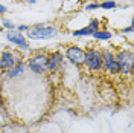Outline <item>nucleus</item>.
Instances as JSON below:
<instances>
[{
  "instance_id": "nucleus-1",
  "label": "nucleus",
  "mask_w": 134,
  "mask_h": 133,
  "mask_svg": "<svg viewBox=\"0 0 134 133\" xmlns=\"http://www.w3.org/2000/svg\"><path fill=\"white\" fill-rule=\"evenodd\" d=\"M57 35H58V29L55 26H35L27 34V37L34 40H50L55 38Z\"/></svg>"
},
{
  "instance_id": "nucleus-2",
  "label": "nucleus",
  "mask_w": 134,
  "mask_h": 133,
  "mask_svg": "<svg viewBox=\"0 0 134 133\" xmlns=\"http://www.w3.org/2000/svg\"><path fill=\"white\" fill-rule=\"evenodd\" d=\"M117 66H119V72H124V74H130L134 64V55L133 52L130 50H122L117 54V57H114Z\"/></svg>"
},
{
  "instance_id": "nucleus-3",
  "label": "nucleus",
  "mask_w": 134,
  "mask_h": 133,
  "mask_svg": "<svg viewBox=\"0 0 134 133\" xmlns=\"http://www.w3.org/2000/svg\"><path fill=\"white\" fill-rule=\"evenodd\" d=\"M84 63L90 67L92 70H99L100 67H102V52H99V50H96V49L87 50Z\"/></svg>"
},
{
  "instance_id": "nucleus-4",
  "label": "nucleus",
  "mask_w": 134,
  "mask_h": 133,
  "mask_svg": "<svg viewBox=\"0 0 134 133\" xmlns=\"http://www.w3.org/2000/svg\"><path fill=\"white\" fill-rule=\"evenodd\" d=\"M29 67L32 69V72H35V74H41V72H44V70L47 69V55L40 54V55L32 57L31 61H29Z\"/></svg>"
},
{
  "instance_id": "nucleus-5",
  "label": "nucleus",
  "mask_w": 134,
  "mask_h": 133,
  "mask_svg": "<svg viewBox=\"0 0 134 133\" xmlns=\"http://www.w3.org/2000/svg\"><path fill=\"white\" fill-rule=\"evenodd\" d=\"M66 57L70 63L73 64H82L84 63V58H85V52H84L81 48H76V46H72L66 50Z\"/></svg>"
},
{
  "instance_id": "nucleus-6",
  "label": "nucleus",
  "mask_w": 134,
  "mask_h": 133,
  "mask_svg": "<svg viewBox=\"0 0 134 133\" xmlns=\"http://www.w3.org/2000/svg\"><path fill=\"white\" fill-rule=\"evenodd\" d=\"M6 38H8L11 43L20 46V49H23V50H27V48H29V46H27V42H26V38H25V35H23L21 32H18V31H15V29L8 31Z\"/></svg>"
},
{
  "instance_id": "nucleus-7",
  "label": "nucleus",
  "mask_w": 134,
  "mask_h": 133,
  "mask_svg": "<svg viewBox=\"0 0 134 133\" xmlns=\"http://www.w3.org/2000/svg\"><path fill=\"white\" fill-rule=\"evenodd\" d=\"M102 64H105V69L108 72H113V74H117L119 72V66H117L116 60H114L113 54L110 50H104L102 52Z\"/></svg>"
},
{
  "instance_id": "nucleus-8",
  "label": "nucleus",
  "mask_w": 134,
  "mask_h": 133,
  "mask_svg": "<svg viewBox=\"0 0 134 133\" xmlns=\"http://www.w3.org/2000/svg\"><path fill=\"white\" fill-rule=\"evenodd\" d=\"M17 64V57L12 52H3L0 57V67L2 69H12Z\"/></svg>"
},
{
  "instance_id": "nucleus-9",
  "label": "nucleus",
  "mask_w": 134,
  "mask_h": 133,
  "mask_svg": "<svg viewBox=\"0 0 134 133\" xmlns=\"http://www.w3.org/2000/svg\"><path fill=\"white\" fill-rule=\"evenodd\" d=\"M63 61V54L61 52H53L50 54V57H47V69L49 70H55L58 69L59 64Z\"/></svg>"
},
{
  "instance_id": "nucleus-10",
  "label": "nucleus",
  "mask_w": 134,
  "mask_h": 133,
  "mask_svg": "<svg viewBox=\"0 0 134 133\" xmlns=\"http://www.w3.org/2000/svg\"><path fill=\"white\" fill-rule=\"evenodd\" d=\"M25 70V64L23 63H20V64H17V66H14L11 70H9V74H8V76L9 78H14V76H18V75L21 74Z\"/></svg>"
},
{
  "instance_id": "nucleus-11",
  "label": "nucleus",
  "mask_w": 134,
  "mask_h": 133,
  "mask_svg": "<svg viewBox=\"0 0 134 133\" xmlns=\"http://www.w3.org/2000/svg\"><path fill=\"white\" fill-rule=\"evenodd\" d=\"M93 37L98 38V40H110L111 32H108V31H96V32H93Z\"/></svg>"
},
{
  "instance_id": "nucleus-12",
  "label": "nucleus",
  "mask_w": 134,
  "mask_h": 133,
  "mask_svg": "<svg viewBox=\"0 0 134 133\" xmlns=\"http://www.w3.org/2000/svg\"><path fill=\"white\" fill-rule=\"evenodd\" d=\"M94 31H92L88 26L87 28H82V29H79V31H73V35L75 37H84V35H93Z\"/></svg>"
},
{
  "instance_id": "nucleus-13",
  "label": "nucleus",
  "mask_w": 134,
  "mask_h": 133,
  "mask_svg": "<svg viewBox=\"0 0 134 133\" xmlns=\"http://www.w3.org/2000/svg\"><path fill=\"white\" fill-rule=\"evenodd\" d=\"M100 6H102L104 9H111V8L116 6V2H113V0H107V2H104Z\"/></svg>"
},
{
  "instance_id": "nucleus-14",
  "label": "nucleus",
  "mask_w": 134,
  "mask_h": 133,
  "mask_svg": "<svg viewBox=\"0 0 134 133\" xmlns=\"http://www.w3.org/2000/svg\"><path fill=\"white\" fill-rule=\"evenodd\" d=\"M88 28H90L92 31H94V32H96V31H98V28H99V20H96V18H94V20H92V22H90V25H88Z\"/></svg>"
},
{
  "instance_id": "nucleus-15",
  "label": "nucleus",
  "mask_w": 134,
  "mask_h": 133,
  "mask_svg": "<svg viewBox=\"0 0 134 133\" xmlns=\"http://www.w3.org/2000/svg\"><path fill=\"white\" fill-rule=\"evenodd\" d=\"M3 26H5L8 31H11V29H15V25H14L12 22H9V20H3Z\"/></svg>"
},
{
  "instance_id": "nucleus-16",
  "label": "nucleus",
  "mask_w": 134,
  "mask_h": 133,
  "mask_svg": "<svg viewBox=\"0 0 134 133\" xmlns=\"http://www.w3.org/2000/svg\"><path fill=\"white\" fill-rule=\"evenodd\" d=\"M99 8V5L98 3H92V5H87V11H90V9H98Z\"/></svg>"
},
{
  "instance_id": "nucleus-17",
  "label": "nucleus",
  "mask_w": 134,
  "mask_h": 133,
  "mask_svg": "<svg viewBox=\"0 0 134 133\" xmlns=\"http://www.w3.org/2000/svg\"><path fill=\"white\" fill-rule=\"evenodd\" d=\"M17 29H18V32H23V31H27V26H26V25H21V26H18Z\"/></svg>"
},
{
  "instance_id": "nucleus-18",
  "label": "nucleus",
  "mask_w": 134,
  "mask_h": 133,
  "mask_svg": "<svg viewBox=\"0 0 134 133\" xmlns=\"http://www.w3.org/2000/svg\"><path fill=\"white\" fill-rule=\"evenodd\" d=\"M3 12H6V6H3V5H0V16H2Z\"/></svg>"
},
{
  "instance_id": "nucleus-19",
  "label": "nucleus",
  "mask_w": 134,
  "mask_h": 133,
  "mask_svg": "<svg viewBox=\"0 0 134 133\" xmlns=\"http://www.w3.org/2000/svg\"><path fill=\"white\" fill-rule=\"evenodd\" d=\"M131 31H133V25H131V26H128V28L125 29V32H131Z\"/></svg>"
}]
</instances>
